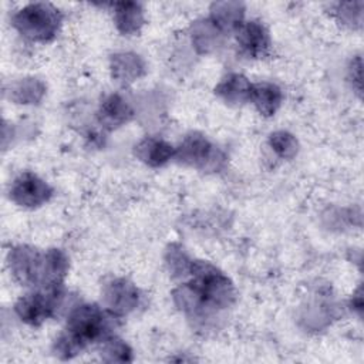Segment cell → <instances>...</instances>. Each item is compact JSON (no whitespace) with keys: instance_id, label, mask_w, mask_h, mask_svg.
Returning a JSON list of instances; mask_svg holds the SVG:
<instances>
[{"instance_id":"1","label":"cell","mask_w":364,"mask_h":364,"mask_svg":"<svg viewBox=\"0 0 364 364\" xmlns=\"http://www.w3.org/2000/svg\"><path fill=\"white\" fill-rule=\"evenodd\" d=\"M70 327L73 343H88L102 334L105 317L95 306H84L73 314Z\"/></svg>"},{"instance_id":"2","label":"cell","mask_w":364,"mask_h":364,"mask_svg":"<svg viewBox=\"0 0 364 364\" xmlns=\"http://www.w3.org/2000/svg\"><path fill=\"white\" fill-rule=\"evenodd\" d=\"M51 310L50 299L46 297V294H30L28 297H24L17 304V311L20 316L31 323H38L44 320Z\"/></svg>"},{"instance_id":"3","label":"cell","mask_w":364,"mask_h":364,"mask_svg":"<svg viewBox=\"0 0 364 364\" xmlns=\"http://www.w3.org/2000/svg\"><path fill=\"white\" fill-rule=\"evenodd\" d=\"M237 40L240 41V44L245 50H247L249 53H252L255 55L263 53L264 48L267 47V36H266L263 27H260L256 23H249L247 26H245L240 30Z\"/></svg>"},{"instance_id":"4","label":"cell","mask_w":364,"mask_h":364,"mask_svg":"<svg viewBox=\"0 0 364 364\" xmlns=\"http://www.w3.org/2000/svg\"><path fill=\"white\" fill-rule=\"evenodd\" d=\"M255 101L262 112L272 114L280 101V92L274 85L259 84L255 90Z\"/></svg>"}]
</instances>
